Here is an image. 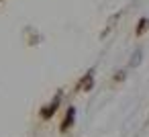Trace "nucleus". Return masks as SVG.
I'll return each mask as SVG.
<instances>
[{
    "instance_id": "obj_1",
    "label": "nucleus",
    "mask_w": 149,
    "mask_h": 137,
    "mask_svg": "<svg viewBox=\"0 0 149 137\" xmlns=\"http://www.w3.org/2000/svg\"><path fill=\"white\" fill-rule=\"evenodd\" d=\"M57 104H59V94L53 98V102H49V104H45V106L41 108V113H39V115H41V119H45V121H47V119H51V117L55 115V110H57Z\"/></svg>"
},
{
    "instance_id": "obj_4",
    "label": "nucleus",
    "mask_w": 149,
    "mask_h": 137,
    "mask_svg": "<svg viewBox=\"0 0 149 137\" xmlns=\"http://www.w3.org/2000/svg\"><path fill=\"white\" fill-rule=\"evenodd\" d=\"M145 27H147V21L141 19V21H139V27H137V35H141V33L145 31Z\"/></svg>"
},
{
    "instance_id": "obj_3",
    "label": "nucleus",
    "mask_w": 149,
    "mask_h": 137,
    "mask_svg": "<svg viewBox=\"0 0 149 137\" xmlns=\"http://www.w3.org/2000/svg\"><path fill=\"white\" fill-rule=\"evenodd\" d=\"M92 82H94V72H88L86 74V78L78 84V90H84V92H88L90 88H92Z\"/></svg>"
},
{
    "instance_id": "obj_2",
    "label": "nucleus",
    "mask_w": 149,
    "mask_h": 137,
    "mask_svg": "<svg viewBox=\"0 0 149 137\" xmlns=\"http://www.w3.org/2000/svg\"><path fill=\"white\" fill-rule=\"evenodd\" d=\"M74 117H76V108L70 106V108H68V115L63 117V123H61V133H65V131L74 125Z\"/></svg>"
}]
</instances>
